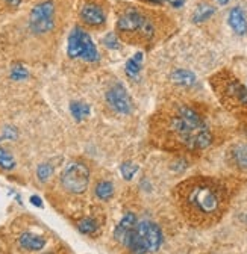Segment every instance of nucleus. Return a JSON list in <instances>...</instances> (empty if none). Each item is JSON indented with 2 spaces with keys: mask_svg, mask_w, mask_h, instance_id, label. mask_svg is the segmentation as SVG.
Masks as SVG:
<instances>
[{
  "mask_svg": "<svg viewBox=\"0 0 247 254\" xmlns=\"http://www.w3.org/2000/svg\"><path fill=\"white\" fill-rule=\"evenodd\" d=\"M157 129L160 139L188 151L205 150L212 142L211 132L199 112L187 105H176L160 115Z\"/></svg>",
  "mask_w": 247,
  "mask_h": 254,
  "instance_id": "nucleus-1",
  "label": "nucleus"
},
{
  "mask_svg": "<svg viewBox=\"0 0 247 254\" xmlns=\"http://www.w3.org/2000/svg\"><path fill=\"white\" fill-rule=\"evenodd\" d=\"M179 204L187 218L199 226L217 221L226 206L225 189L211 179L197 177L179 185Z\"/></svg>",
  "mask_w": 247,
  "mask_h": 254,
  "instance_id": "nucleus-2",
  "label": "nucleus"
},
{
  "mask_svg": "<svg viewBox=\"0 0 247 254\" xmlns=\"http://www.w3.org/2000/svg\"><path fill=\"white\" fill-rule=\"evenodd\" d=\"M211 86L229 112L247 121V88L232 73L223 70L214 74L211 77Z\"/></svg>",
  "mask_w": 247,
  "mask_h": 254,
  "instance_id": "nucleus-3",
  "label": "nucleus"
},
{
  "mask_svg": "<svg viewBox=\"0 0 247 254\" xmlns=\"http://www.w3.org/2000/svg\"><path fill=\"white\" fill-rule=\"evenodd\" d=\"M117 34L121 40L129 41L131 44L149 43L155 35V26L152 20L138 9H126L115 24Z\"/></svg>",
  "mask_w": 247,
  "mask_h": 254,
  "instance_id": "nucleus-4",
  "label": "nucleus"
},
{
  "mask_svg": "<svg viewBox=\"0 0 247 254\" xmlns=\"http://www.w3.org/2000/svg\"><path fill=\"white\" fill-rule=\"evenodd\" d=\"M163 244V232L152 221H137V226L128 236L125 247L132 254H147L157 251Z\"/></svg>",
  "mask_w": 247,
  "mask_h": 254,
  "instance_id": "nucleus-5",
  "label": "nucleus"
},
{
  "mask_svg": "<svg viewBox=\"0 0 247 254\" xmlns=\"http://www.w3.org/2000/svg\"><path fill=\"white\" fill-rule=\"evenodd\" d=\"M67 53L72 59H83L86 62H97L100 59L99 50L86 32L76 26L69 35Z\"/></svg>",
  "mask_w": 247,
  "mask_h": 254,
  "instance_id": "nucleus-6",
  "label": "nucleus"
},
{
  "mask_svg": "<svg viewBox=\"0 0 247 254\" xmlns=\"http://www.w3.org/2000/svg\"><path fill=\"white\" fill-rule=\"evenodd\" d=\"M61 183L69 192L82 194L89 183V170L82 162H73L64 170L63 176H61Z\"/></svg>",
  "mask_w": 247,
  "mask_h": 254,
  "instance_id": "nucleus-7",
  "label": "nucleus"
},
{
  "mask_svg": "<svg viewBox=\"0 0 247 254\" xmlns=\"http://www.w3.org/2000/svg\"><path fill=\"white\" fill-rule=\"evenodd\" d=\"M55 6L47 0L37 5L29 15V27L37 35H44L55 27Z\"/></svg>",
  "mask_w": 247,
  "mask_h": 254,
  "instance_id": "nucleus-8",
  "label": "nucleus"
},
{
  "mask_svg": "<svg viewBox=\"0 0 247 254\" xmlns=\"http://www.w3.org/2000/svg\"><path fill=\"white\" fill-rule=\"evenodd\" d=\"M106 102L108 105L118 114H131L132 112V99L128 94V89L123 83H115L106 92Z\"/></svg>",
  "mask_w": 247,
  "mask_h": 254,
  "instance_id": "nucleus-9",
  "label": "nucleus"
},
{
  "mask_svg": "<svg viewBox=\"0 0 247 254\" xmlns=\"http://www.w3.org/2000/svg\"><path fill=\"white\" fill-rule=\"evenodd\" d=\"M81 20L91 27H99L105 24L106 15L102 9V6L96 3H85L81 9Z\"/></svg>",
  "mask_w": 247,
  "mask_h": 254,
  "instance_id": "nucleus-10",
  "label": "nucleus"
},
{
  "mask_svg": "<svg viewBox=\"0 0 247 254\" xmlns=\"http://www.w3.org/2000/svg\"><path fill=\"white\" fill-rule=\"evenodd\" d=\"M137 226V216L134 213H126L125 216L121 218V221L117 224L115 227V232H114V236L115 239L121 244V245H125L128 236L131 235V232L134 230V227Z\"/></svg>",
  "mask_w": 247,
  "mask_h": 254,
  "instance_id": "nucleus-11",
  "label": "nucleus"
},
{
  "mask_svg": "<svg viewBox=\"0 0 247 254\" xmlns=\"http://www.w3.org/2000/svg\"><path fill=\"white\" fill-rule=\"evenodd\" d=\"M228 21H229V26L232 27V30L237 35H244L247 32V18H246L244 11L240 6H235L231 9Z\"/></svg>",
  "mask_w": 247,
  "mask_h": 254,
  "instance_id": "nucleus-12",
  "label": "nucleus"
},
{
  "mask_svg": "<svg viewBox=\"0 0 247 254\" xmlns=\"http://www.w3.org/2000/svg\"><path fill=\"white\" fill-rule=\"evenodd\" d=\"M231 164L238 170H247V144H238L231 148Z\"/></svg>",
  "mask_w": 247,
  "mask_h": 254,
  "instance_id": "nucleus-13",
  "label": "nucleus"
},
{
  "mask_svg": "<svg viewBox=\"0 0 247 254\" xmlns=\"http://www.w3.org/2000/svg\"><path fill=\"white\" fill-rule=\"evenodd\" d=\"M18 242L24 250H29V251H40L46 245V239L35 233H23Z\"/></svg>",
  "mask_w": 247,
  "mask_h": 254,
  "instance_id": "nucleus-14",
  "label": "nucleus"
},
{
  "mask_svg": "<svg viewBox=\"0 0 247 254\" xmlns=\"http://www.w3.org/2000/svg\"><path fill=\"white\" fill-rule=\"evenodd\" d=\"M141 64H143V53H135L128 62H126V74L131 77V79H138V74L141 71Z\"/></svg>",
  "mask_w": 247,
  "mask_h": 254,
  "instance_id": "nucleus-15",
  "label": "nucleus"
},
{
  "mask_svg": "<svg viewBox=\"0 0 247 254\" xmlns=\"http://www.w3.org/2000/svg\"><path fill=\"white\" fill-rule=\"evenodd\" d=\"M171 80L182 86H191L196 83V76L188 70H176L171 74Z\"/></svg>",
  "mask_w": 247,
  "mask_h": 254,
  "instance_id": "nucleus-16",
  "label": "nucleus"
},
{
  "mask_svg": "<svg viewBox=\"0 0 247 254\" xmlns=\"http://www.w3.org/2000/svg\"><path fill=\"white\" fill-rule=\"evenodd\" d=\"M215 14V8L208 5V3H202L196 8L194 14H193V21L194 23H202L206 21L208 18H211Z\"/></svg>",
  "mask_w": 247,
  "mask_h": 254,
  "instance_id": "nucleus-17",
  "label": "nucleus"
},
{
  "mask_svg": "<svg viewBox=\"0 0 247 254\" xmlns=\"http://www.w3.org/2000/svg\"><path fill=\"white\" fill-rule=\"evenodd\" d=\"M70 112L76 121H82L89 115V106L82 102H72L70 103Z\"/></svg>",
  "mask_w": 247,
  "mask_h": 254,
  "instance_id": "nucleus-18",
  "label": "nucleus"
},
{
  "mask_svg": "<svg viewBox=\"0 0 247 254\" xmlns=\"http://www.w3.org/2000/svg\"><path fill=\"white\" fill-rule=\"evenodd\" d=\"M96 195L100 200H109L114 195V186L111 182H100L96 186Z\"/></svg>",
  "mask_w": 247,
  "mask_h": 254,
  "instance_id": "nucleus-19",
  "label": "nucleus"
},
{
  "mask_svg": "<svg viewBox=\"0 0 247 254\" xmlns=\"http://www.w3.org/2000/svg\"><path fill=\"white\" fill-rule=\"evenodd\" d=\"M15 167V159L11 154V151H8L6 148L0 147V168L3 170H12Z\"/></svg>",
  "mask_w": 247,
  "mask_h": 254,
  "instance_id": "nucleus-20",
  "label": "nucleus"
},
{
  "mask_svg": "<svg viewBox=\"0 0 247 254\" xmlns=\"http://www.w3.org/2000/svg\"><path fill=\"white\" fill-rule=\"evenodd\" d=\"M78 229L83 235H92L97 230V222H96V219H92V218H85L78 224Z\"/></svg>",
  "mask_w": 247,
  "mask_h": 254,
  "instance_id": "nucleus-21",
  "label": "nucleus"
},
{
  "mask_svg": "<svg viewBox=\"0 0 247 254\" xmlns=\"http://www.w3.org/2000/svg\"><path fill=\"white\" fill-rule=\"evenodd\" d=\"M52 174H53V167L50 164H41L37 170V176L40 182H47Z\"/></svg>",
  "mask_w": 247,
  "mask_h": 254,
  "instance_id": "nucleus-22",
  "label": "nucleus"
},
{
  "mask_svg": "<svg viewBox=\"0 0 247 254\" xmlns=\"http://www.w3.org/2000/svg\"><path fill=\"white\" fill-rule=\"evenodd\" d=\"M121 174H123V177H125L126 180H129V179H132L134 177V174L138 171V167L137 165H134V164H131V162H125L121 165Z\"/></svg>",
  "mask_w": 247,
  "mask_h": 254,
  "instance_id": "nucleus-23",
  "label": "nucleus"
},
{
  "mask_svg": "<svg viewBox=\"0 0 247 254\" xmlns=\"http://www.w3.org/2000/svg\"><path fill=\"white\" fill-rule=\"evenodd\" d=\"M103 44H105L106 47L112 49V50H115V49H118V47H120V44H118V38H117V35L114 34V32H111V34H106V35H105V38H103Z\"/></svg>",
  "mask_w": 247,
  "mask_h": 254,
  "instance_id": "nucleus-24",
  "label": "nucleus"
},
{
  "mask_svg": "<svg viewBox=\"0 0 247 254\" xmlns=\"http://www.w3.org/2000/svg\"><path fill=\"white\" fill-rule=\"evenodd\" d=\"M11 77L15 79V80L26 79L27 77V70L23 65H14L12 67V71H11Z\"/></svg>",
  "mask_w": 247,
  "mask_h": 254,
  "instance_id": "nucleus-25",
  "label": "nucleus"
},
{
  "mask_svg": "<svg viewBox=\"0 0 247 254\" xmlns=\"http://www.w3.org/2000/svg\"><path fill=\"white\" fill-rule=\"evenodd\" d=\"M17 138V130L12 126H6L2 133V139H15Z\"/></svg>",
  "mask_w": 247,
  "mask_h": 254,
  "instance_id": "nucleus-26",
  "label": "nucleus"
},
{
  "mask_svg": "<svg viewBox=\"0 0 247 254\" xmlns=\"http://www.w3.org/2000/svg\"><path fill=\"white\" fill-rule=\"evenodd\" d=\"M30 203H32L34 206H37V207H43V201H41V198L38 195H32V197H30Z\"/></svg>",
  "mask_w": 247,
  "mask_h": 254,
  "instance_id": "nucleus-27",
  "label": "nucleus"
},
{
  "mask_svg": "<svg viewBox=\"0 0 247 254\" xmlns=\"http://www.w3.org/2000/svg\"><path fill=\"white\" fill-rule=\"evenodd\" d=\"M165 2H168L171 6H174V8H180L183 3H185V0H165Z\"/></svg>",
  "mask_w": 247,
  "mask_h": 254,
  "instance_id": "nucleus-28",
  "label": "nucleus"
},
{
  "mask_svg": "<svg viewBox=\"0 0 247 254\" xmlns=\"http://www.w3.org/2000/svg\"><path fill=\"white\" fill-rule=\"evenodd\" d=\"M146 3H150V5H163L165 0H143Z\"/></svg>",
  "mask_w": 247,
  "mask_h": 254,
  "instance_id": "nucleus-29",
  "label": "nucleus"
},
{
  "mask_svg": "<svg viewBox=\"0 0 247 254\" xmlns=\"http://www.w3.org/2000/svg\"><path fill=\"white\" fill-rule=\"evenodd\" d=\"M6 2H8L9 5H12V6H18V5L21 3V0H6Z\"/></svg>",
  "mask_w": 247,
  "mask_h": 254,
  "instance_id": "nucleus-30",
  "label": "nucleus"
},
{
  "mask_svg": "<svg viewBox=\"0 0 247 254\" xmlns=\"http://www.w3.org/2000/svg\"><path fill=\"white\" fill-rule=\"evenodd\" d=\"M217 2H219L220 5H223V6H225V5H228V3H229V0H217Z\"/></svg>",
  "mask_w": 247,
  "mask_h": 254,
  "instance_id": "nucleus-31",
  "label": "nucleus"
},
{
  "mask_svg": "<svg viewBox=\"0 0 247 254\" xmlns=\"http://www.w3.org/2000/svg\"><path fill=\"white\" fill-rule=\"evenodd\" d=\"M47 254H52V253H47Z\"/></svg>",
  "mask_w": 247,
  "mask_h": 254,
  "instance_id": "nucleus-32",
  "label": "nucleus"
}]
</instances>
